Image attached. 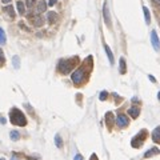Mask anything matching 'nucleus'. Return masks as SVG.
<instances>
[{
	"instance_id": "nucleus-1",
	"label": "nucleus",
	"mask_w": 160,
	"mask_h": 160,
	"mask_svg": "<svg viewBox=\"0 0 160 160\" xmlns=\"http://www.w3.org/2000/svg\"><path fill=\"white\" fill-rule=\"evenodd\" d=\"M9 120L13 125H19V127H24L27 124V119L24 113L17 108H12L9 112Z\"/></svg>"
},
{
	"instance_id": "nucleus-2",
	"label": "nucleus",
	"mask_w": 160,
	"mask_h": 160,
	"mask_svg": "<svg viewBox=\"0 0 160 160\" xmlns=\"http://www.w3.org/2000/svg\"><path fill=\"white\" fill-rule=\"evenodd\" d=\"M75 61H77V57L61 60L60 63H59V67H57L59 71H60L61 73H69V71H71V69L73 68V65H75Z\"/></svg>"
},
{
	"instance_id": "nucleus-3",
	"label": "nucleus",
	"mask_w": 160,
	"mask_h": 160,
	"mask_svg": "<svg viewBox=\"0 0 160 160\" xmlns=\"http://www.w3.org/2000/svg\"><path fill=\"white\" fill-rule=\"evenodd\" d=\"M145 136H147V131H144V129L140 131V132L132 139V141H131V144H132L133 148H140V147L143 145V143H144Z\"/></svg>"
},
{
	"instance_id": "nucleus-4",
	"label": "nucleus",
	"mask_w": 160,
	"mask_h": 160,
	"mask_svg": "<svg viewBox=\"0 0 160 160\" xmlns=\"http://www.w3.org/2000/svg\"><path fill=\"white\" fill-rule=\"evenodd\" d=\"M71 79H72V81H73L75 84H80V83L83 81V79H84V69L83 68L76 69V71L72 73Z\"/></svg>"
},
{
	"instance_id": "nucleus-5",
	"label": "nucleus",
	"mask_w": 160,
	"mask_h": 160,
	"mask_svg": "<svg viewBox=\"0 0 160 160\" xmlns=\"http://www.w3.org/2000/svg\"><path fill=\"white\" fill-rule=\"evenodd\" d=\"M29 20H31V24H33L35 27H41L43 23H44V20H43V17L37 13V15H29L28 16Z\"/></svg>"
},
{
	"instance_id": "nucleus-6",
	"label": "nucleus",
	"mask_w": 160,
	"mask_h": 160,
	"mask_svg": "<svg viewBox=\"0 0 160 160\" xmlns=\"http://www.w3.org/2000/svg\"><path fill=\"white\" fill-rule=\"evenodd\" d=\"M103 16H104V21L108 27H111V16H109V9H108V3H104L103 5Z\"/></svg>"
},
{
	"instance_id": "nucleus-7",
	"label": "nucleus",
	"mask_w": 160,
	"mask_h": 160,
	"mask_svg": "<svg viewBox=\"0 0 160 160\" xmlns=\"http://www.w3.org/2000/svg\"><path fill=\"white\" fill-rule=\"evenodd\" d=\"M151 41H152V45H153L155 51H160V41H159V37H157L156 31L151 32Z\"/></svg>"
},
{
	"instance_id": "nucleus-8",
	"label": "nucleus",
	"mask_w": 160,
	"mask_h": 160,
	"mask_svg": "<svg viewBox=\"0 0 160 160\" xmlns=\"http://www.w3.org/2000/svg\"><path fill=\"white\" fill-rule=\"evenodd\" d=\"M116 124L119 125V127H127L128 125V117L125 116V115H123V113H120V115H117V117H116Z\"/></svg>"
},
{
	"instance_id": "nucleus-9",
	"label": "nucleus",
	"mask_w": 160,
	"mask_h": 160,
	"mask_svg": "<svg viewBox=\"0 0 160 160\" xmlns=\"http://www.w3.org/2000/svg\"><path fill=\"white\" fill-rule=\"evenodd\" d=\"M160 153V149L157 148V147H152L151 149H148V151L144 153V157H151V156H153V155H159Z\"/></svg>"
},
{
	"instance_id": "nucleus-10",
	"label": "nucleus",
	"mask_w": 160,
	"mask_h": 160,
	"mask_svg": "<svg viewBox=\"0 0 160 160\" xmlns=\"http://www.w3.org/2000/svg\"><path fill=\"white\" fill-rule=\"evenodd\" d=\"M152 140L155 143H160V127H156L152 132Z\"/></svg>"
},
{
	"instance_id": "nucleus-11",
	"label": "nucleus",
	"mask_w": 160,
	"mask_h": 160,
	"mask_svg": "<svg viewBox=\"0 0 160 160\" xmlns=\"http://www.w3.org/2000/svg\"><path fill=\"white\" fill-rule=\"evenodd\" d=\"M128 113L131 115V117L136 119V117L139 116V113H140V109H139L137 107H131V108L128 109Z\"/></svg>"
},
{
	"instance_id": "nucleus-12",
	"label": "nucleus",
	"mask_w": 160,
	"mask_h": 160,
	"mask_svg": "<svg viewBox=\"0 0 160 160\" xmlns=\"http://www.w3.org/2000/svg\"><path fill=\"white\" fill-rule=\"evenodd\" d=\"M45 9H47V3H45L44 0L39 1V4H37V13H43V12H45Z\"/></svg>"
},
{
	"instance_id": "nucleus-13",
	"label": "nucleus",
	"mask_w": 160,
	"mask_h": 160,
	"mask_svg": "<svg viewBox=\"0 0 160 160\" xmlns=\"http://www.w3.org/2000/svg\"><path fill=\"white\" fill-rule=\"evenodd\" d=\"M16 7H17V11L20 15H24V13H25V5H24V3L21 1V0H19V1L16 3Z\"/></svg>"
},
{
	"instance_id": "nucleus-14",
	"label": "nucleus",
	"mask_w": 160,
	"mask_h": 160,
	"mask_svg": "<svg viewBox=\"0 0 160 160\" xmlns=\"http://www.w3.org/2000/svg\"><path fill=\"white\" fill-rule=\"evenodd\" d=\"M104 49H105L107 56H108V59H109V63H111V64H113V55H112V51H111V48H109L107 44H104Z\"/></svg>"
},
{
	"instance_id": "nucleus-15",
	"label": "nucleus",
	"mask_w": 160,
	"mask_h": 160,
	"mask_svg": "<svg viewBox=\"0 0 160 160\" xmlns=\"http://www.w3.org/2000/svg\"><path fill=\"white\" fill-rule=\"evenodd\" d=\"M47 19H48V23H51V24H53L55 23V20L57 19V15H56L55 12H48V15H47Z\"/></svg>"
},
{
	"instance_id": "nucleus-16",
	"label": "nucleus",
	"mask_w": 160,
	"mask_h": 160,
	"mask_svg": "<svg viewBox=\"0 0 160 160\" xmlns=\"http://www.w3.org/2000/svg\"><path fill=\"white\" fill-rule=\"evenodd\" d=\"M143 12H144V17H145V23L149 24V23H151V15H149V9L147 7H143Z\"/></svg>"
},
{
	"instance_id": "nucleus-17",
	"label": "nucleus",
	"mask_w": 160,
	"mask_h": 160,
	"mask_svg": "<svg viewBox=\"0 0 160 160\" xmlns=\"http://www.w3.org/2000/svg\"><path fill=\"white\" fill-rule=\"evenodd\" d=\"M125 71H127V67H125V59L120 57V73L124 75Z\"/></svg>"
},
{
	"instance_id": "nucleus-18",
	"label": "nucleus",
	"mask_w": 160,
	"mask_h": 160,
	"mask_svg": "<svg viewBox=\"0 0 160 160\" xmlns=\"http://www.w3.org/2000/svg\"><path fill=\"white\" fill-rule=\"evenodd\" d=\"M4 11H5V12H7L12 19L15 17V11H13V7H12V5H7V7H4Z\"/></svg>"
},
{
	"instance_id": "nucleus-19",
	"label": "nucleus",
	"mask_w": 160,
	"mask_h": 160,
	"mask_svg": "<svg viewBox=\"0 0 160 160\" xmlns=\"http://www.w3.org/2000/svg\"><path fill=\"white\" fill-rule=\"evenodd\" d=\"M112 121H113V116H112L111 112H108V113L105 115V123H107V125H109V127H111Z\"/></svg>"
},
{
	"instance_id": "nucleus-20",
	"label": "nucleus",
	"mask_w": 160,
	"mask_h": 160,
	"mask_svg": "<svg viewBox=\"0 0 160 160\" xmlns=\"http://www.w3.org/2000/svg\"><path fill=\"white\" fill-rule=\"evenodd\" d=\"M55 144H56L57 148H61V147H63V140H61L60 135H56L55 136Z\"/></svg>"
},
{
	"instance_id": "nucleus-21",
	"label": "nucleus",
	"mask_w": 160,
	"mask_h": 160,
	"mask_svg": "<svg viewBox=\"0 0 160 160\" xmlns=\"http://www.w3.org/2000/svg\"><path fill=\"white\" fill-rule=\"evenodd\" d=\"M9 136H11V139H12V140H15V141L20 139V133H19L17 131H11Z\"/></svg>"
},
{
	"instance_id": "nucleus-22",
	"label": "nucleus",
	"mask_w": 160,
	"mask_h": 160,
	"mask_svg": "<svg viewBox=\"0 0 160 160\" xmlns=\"http://www.w3.org/2000/svg\"><path fill=\"white\" fill-rule=\"evenodd\" d=\"M5 41H7V39H5V33L4 31H3L1 28H0V44H5Z\"/></svg>"
},
{
	"instance_id": "nucleus-23",
	"label": "nucleus",
	"mask_w": 160,
	"mask_h": 160,
	"mask_svg": "<svg viewBox=\"0 0 160 160\" xmlns=\"http://www.w3.org/2000/svg\"><path fill=\"white\" fill-rule=\"evenodd\" d=\"M12 60H13V67L17 69L19 67H20V59H19V56H13Z\"/></svg>"
},
{
	"instance_id": "nucleus-24",
	"label": "nucleus",
	"mask_w": 160,
	"mask_h": 160,
	"mask_svg": "<svg viewBox=\"0 0 160 160\" xmlns=\"http://www.w3.org/2000/svg\"><path fill=\"white\" fill-rule=\"evenodd\" d=\"M107 96H108V92H105V91H103V92L100 93V100L103 101V100H105L107 99Z\"/></svg>"
},
{
	"instance_id": "nucleus-25",
	"label": "nucleus",
	"mask_w": 160,
	"mask_h": 160,
	"mask_svg": "<svg viewBox=\"0 0 160 160\" xmlns=\"http://www.w3.org/2000/svg\"><path fill=\"white\" fill-rule=\"evenodd\" d=\"M36 1V0H27V7H33V3Z\"/></svg>"
},
{
	"instance_id": "nucleus-26",
	"label": "nucleus",
	"mask_w": 160,
	"mask_h": 160,
	"mask_svg": "<svg viewBox=\"0 0 160 160\" xmlns=\"http://www.w3.org/2000/svg\"><path fill=\"white\" fill-rule=\"evenodd\" d=\"M4 63V53H3V51L0 49V64Z\"/></svg>"
},
{
	"instance_id": "nucleus-27",
	"label": "nucleus",
	"mask_w": 160,
	"mask_h": 160,
	"mask_svg": "<svg viewBox=\"0 0 160 160\" xmlns=\"http://www.w3.org/2000/svg\"><path fill=\"white\" fill-rule=\"evenodd\" d=\"M73 160H84V159H83V156H81V155H80V153H77V155H75Z\"/></svg>"
},
{
	"instance_id": "nucleus-28",
	"label": "nucleus",
	"mask_w": 160,
	"mask_h": 160,
	"mask_svg": "<svg viewBox=\"0 0 160 160\" xmlns=\"http://www.w3.org/2000/svg\"><path fill=\"white\" fill-rule=\"evenodd\" d=\"M56 1H57V0H49V1H48V5H53Z\"/></svg>"
},
{
	"instance_id": "nucleus-29",
	"label": "nucleus",
	"mask_w": 160,
	"mask_h": 160,
	"mask_svg": "<svg viewBox=\"0 0 160 160\" xmlns=\"http://www.w3.org/2000/svg\"><path fill=\"white\" fill-rule=\"evenodd\" d=\"M91 160H97V157H96V155H95V153H93L92 156H91Z\"/></svg>"
},
{
	"instance_id": "nucleus-30",
	"label": "nucleus",
	"mask_w": 160,
	"mask_h": 160,
	"mask_svg": "<svg viewBox=\"0 0 160 160\" xmlns=\"http://www.w3.org/2000/svg\"><path fill=\"white\" fill-rule=\"evenodd\" d=\"M0 123H1V124H4V123H5V119H4V117H0Z\"/></svg>"
},
{
	"instance_id": "nucleus-31",
	"label": "nucleus",
	"mask_w": 160,
	"mask_h": 160,
	"mask_svg": "<svg viewBox=\"0 0 160 160\" xmlns=\"http://www.w3.org/2000/svg\"><path fill=\"white\" fill-rule=\"evenodd\" d=\"M3 3H5V4H7V3H9V1H12V0H1Z\"/></svg>"
},
{
	"instance_id": "nucleus-32",
	"label": "nucleus",
	"mask_w": 160,
	"mask_h": 160,
	"mask_svg": "<svg viewBox=\"0 0 160 160\" xmlns=\"http://www.w3.org/2000/svg\"><path fill=\"white\" fill-rule=\"evenodd\" d=\"M11 160H19V159L16 156H12V157H11Z\"/></svg>"
},
{
	"instance_id": "nucleus-33",
	"label": "nucleus",
	"mask_w": 160,
	"mask_h": 160,
	"mask_svg": "<svg viewBox=\"0 0 160 160\" xmlns=\"http://www.w3.org/2000/svg\"><path fill=\"white\" fill-rule=\"evenodd\" d=\"M28 160H39V159H35V157H28Z\"/></svg>"
},
{
	"instance_id": "nucleus-34",
	"label": "nucleus",
	"mask_w": 160,
	"mask_h": 160,
	"mask_svg": "<svg viewBox=\"0 0 160 160\" xmlns=\"http://www.w3.org/2000/svg\"><path fill=\"white\" fill-rule=\"evenodd\" d=\"M153 1H155V3H157V4L160 5V0H153Z\"/></svg>"
},
{
	"instance_id": "nucleus-35",
	"label": "nucleus",
	"mask_w": 160,
	"mask_h": 160,
	"mask_svg": "<svg viewBox=\"0 0 160 160\" xmlns=\"http://www.w3.org/2000/svg\"><path fill=\"white\" fill-rule=\"evenodd\" d=\"M157 99H159V100H160V92L157 93Z\"/></svg>"
},
{
	"instance_id": "nucleus-36",
	"label": "nucleus",
	"mask_w": 160,
	"mask_h": 160,
	"mask_svg": "<svg viewBox=\"0 0 160 160\" xmlns=\"http://www.w3.org/2000/svg\"><path fill=\"white\" fill-rule=\"evenodd\" d=\"M0 160H5V159H4V157H1V159H0Z\"/></svg>"
}]
</instances>
